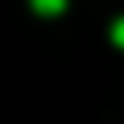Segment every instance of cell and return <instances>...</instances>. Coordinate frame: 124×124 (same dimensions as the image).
<instances>
[{"mask_svg":"<svg viewBox=\"0 0 124 124\" xmlns=\"http://www.w3.org/2000/svg\"><path fill=\"white\" fill-rule=\"evenodd\" d=\"M66 4H70V0H31V8H35L43 19H54V16H62V12H66Z\"/></svg>","mask_w":124,"mask_h":124,"instance_id":"obj_1","label":"cell"},{"mask_svg":"<svg viewBox=\"0 0 124 124\" xmlns=\"http://www.w3.org/2000/svg\"><path fill=\"white\" fill-rule=\"evenodd\" d=\"M108 35H112V46H120V50H124V16L112 23V31H108Z\"/></svg>","mask_w":124,"mask_h":124,"instance_id":"obj_2","label":"cell"}]
</instances>
